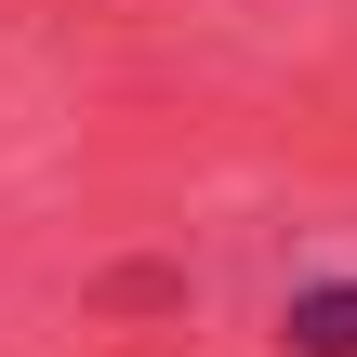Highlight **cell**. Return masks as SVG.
I'll list each match as a JSON object with an SVG mask.
<instances>
[{
    "label": "cell",
    "mask_w": 357,
    "mask_h": 357,
    "mask_svg": "<svg viewBox=\"0 0 357 357\" xmlns=\"http://www.w3.org/2000/svg\"><path fill=\"white\" fill-rule=\"evenodd\" d=\"M278 344H291V357H357V278H318V291H291Z\"/></svg>",
    "instance_id": "cell-1"
}]
</instances>
